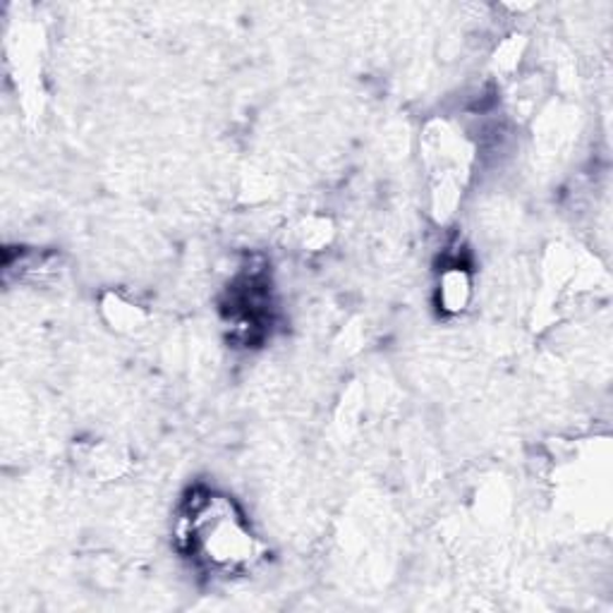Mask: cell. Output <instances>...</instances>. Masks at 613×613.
<instances>
[{
    "label": "cell",
    "instance_id": "obj_1",
    "mask_svg": "<svg viewBox=\"0 0 613 613\" xmlns=\"http://www.w3.org/2000/svg\"><path fill=\"white\" fill-rule=\"evenodd\" d=\"M175 534L180 549L216 576H240L262 558V542L238 503L208 489L192 491Z\"/></svg>",
    "mask_w": 613,
    "mask_h": 613
},
{
    "label": "cell",
    "instance_id": "obj_2",
    "mask_svg": "<svg viewBox=\"0 0 613 613\" xmlns=\"http://www.w3.org/2000/svg\"><path fill=\"white\" fill-rule=\"evenodd\" d=\"M473 293H475L473 273L467 271V266L455 262L441 271L439 291H436L441 311H446V315H463V311L469 307Z\"/></svg>",
    "mask_w": 613,
    "mask_h": 613
},
{
    "label": "cell",
    "instance_id": "obj_3",
    "mask_svg": "<svg viewBox=\"0 0 613 613\" xmlns=\"http://www.w3.org/2000/svg\"><path fill=\"white\" fill-rule=\"evenodd\" d=\"M453 147H455V141H453L451 137H446V135H441V151H439L436 156H439V159H443V163H446V168H449V159L455 154ZM453 159H455V156H453ZM441 190H451V192H455V180H451L446 171H443V175H441V188H436V192H441Z\"/></svg>",
    "mask_w": 613,
    "mask_h": 613
}]
</instances>
